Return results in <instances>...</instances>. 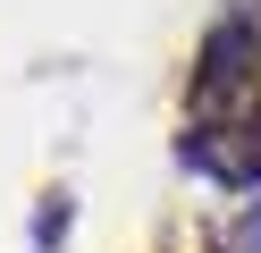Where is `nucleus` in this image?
<instances>
[{
	"label": "nucleus",
	"mask_w": 261,
	"mask_h": 253,
	"mask_svg": "<svg viewBox=\"0 0 261 253\" xmlns=\"http://www.w3.org/2000/svg\"><path fill=\"white\" fill-rule=\"evenodd\" d=\"M177 160L227 194H261V110L253 118H202L177 135Z\"/></svg>",
	"instance_id": "2"
},
{
	"label": "nucleus",
	"mask_w": 261,
	"mask_h": 253,
	"mask_svg": "<svg viewBox=\"0 0 261 253\" xmlns=\"http://www.w3.org/2000/svg\"><path fill=\"white\" fill-rule=\"evenodd\" d=\"M253 67H261V17L236 0V9L211 17L202 51H194V76H186V101H194L202 118H211V110H227V101L253 84Z\"/></svg>",
	"instance_id": "1"
},
{
	"label": "nucleus",
	"mask_w": 261,
	"mask_h": 253,
	"mask_svg": "<svg viewBox=\"0 0 261 253\" xmlns=\"http://www.w3.org/2000/svg\"><path fill=\"white\" fill-rule=\"evenodd\" d=\"M219 253H261V202H244V211H236V228L219 236Z\"/></svg>",
	"instance_id": "4"
},
{
	"label": "nucleus",
	"mask_w": 261,
	"mask_h": 253,
	"mask_svg": "<svg viewBox=\"0 0 261 253\" xmlns=\"http://www.w3.org/2000/svg\"><path fill=\"white\" fill-rule=\"evenodd\" d=\"M68 219H76V202H68V194H51V202H42V211H34V245L51 253L59 236H68Z\"/></svg>",
	"instance_id": "3"
}]
</instances>
